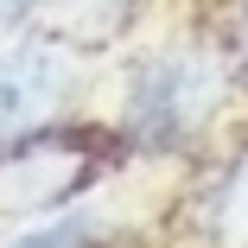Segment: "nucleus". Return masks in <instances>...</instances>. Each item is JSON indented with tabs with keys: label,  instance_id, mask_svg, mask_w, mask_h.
Here are the masks:
<instances>
[{
	"label": "nucleus",
	"instance_id": "nucleus-1",
	"mask_svg": "<svg viewBox=\"0 0 248 248\" xmlns=\"http://www.w3.org/2000/svg\"><path fill=\"white\" fill-rule=\"evenodd\" d=\"M223 102V70L204 45H172V51L146 58L127 83V127L153 146L185 140L191 127H204V115Z\"/></svg>",
	"mask_w": 248,
	"mask_h": 248
},
{
	"label": "nucleus",
	"instance_id": "nucleus-2",
	"mask_svg": "<svg viewBox=\"0 0 248 248\" xmlns=\"http://www.w3.org/2000/svg\"><path fill=\"white\" fill-rule=\"evenodd\" d=\"M95 172H102L95 146L64 140V134L0 146V210H51L64 197H77Z\"/></svg>",
	"mask_w": 248,
	"mask_h": 248
},
{
	"label": "nucleus",
	"instance_id": "nucleus-3",
	"mask_svg": "<svg viewBox=\"0 0 248 248\" xmlns=\"http://www.w3.org/2000/svg\"><path fill=\"white\" fill-rule=\"evenodd\" d=\"M70 95V58L58 45H13L0 58V134H26Z\"/></svg>",
	"mask_w": 248,
	"mask_h": 248
},
{
	"label": "nucleus",
	"instance_id": "nucleus-4",
	"mask_svg": "<svg viewBox=\"0 0 248 248\" xmlns=\"http://www.w3.org/2000/svg\"><path fill=\"white\" fill-rule=\"evenodd\" d=\"M204 235L210 248H248V146L229 159V172L204 197Z\"/></svg>",
	"mask_w": 248,
	"mask_h": 248
},
{
	"label": "nucleus",
	"instance_id": "nucleus-5",
	"mask_svg": "<svg viewBox=\"0 0 248 248\" xmlns=\"http://www.w3.org/2000/svg\"><path fill=\"white\" fill-rule=\"evenodd\" d=\"M95 235H102L95 217H70V223H51V229H26V235L0 242V248H89Z\"/></svg>",
	"mask_w": 248,
	"mask_h": 248
},
{
	"label": "nucleus",
	"instance_id": "nucleus-6",
	"mask_svg": "<svg viewBox=\"0 0 248 248\" xmlns=\"http://www.w3.org/2000/svg\"><path fill=\"white\" fill-rule=\"evenodd\" d=\"M38 7H45V0H0V26H7V32H19Z\"/></svg>",
	"mask_w": 248,
	"mask_h": 248
},
{
	"label": "nucleus",
	"instance_id": "nucleus-7",
	"mask_svg": "<svg viewBox=\"0 0 248 248\" xmlns=\"http://www.w3.org/2000/svg\"><path fill=\"white\" fill-rule=\"evenodd\" d=\"M242 58H248V13H242Z\"/></svg>",
	"mask_w": 248,
	"mask_h": 248
}]
</instances>
